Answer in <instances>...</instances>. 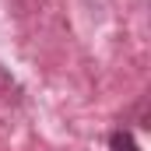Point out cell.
I'll list each match as a JSON object with an SVG mask.
<instances>
[{
	"mask_svg": "<svg viewBox=\"0 0 151 151\" xmlns=\"http://www.w3.org/2000/svg\"><path fill=\"white\" fill-rule=\"evenodd\" d=\"M11 91H18V84L7 77V70L0 67V99H11Z\"/></svg>",
	"mask_w": 151,
	"mask_h": 151,
	"instance_id": "7a4b0ae2",
	"label": "cell"
},
{
	"mask_svg": "<svg viewBox=\"0 0 151 151\" xmlns=\"http://www.w3.org/2000/svg\"><path fill=\"white\" fill-rule=\"evenodd\" d=\"M109 148L113 151H137V141H134L130 130H116L113 137H109Z\"/></svg>",
	"mask_w": 151,
	"mask_h": 151,
	"instance_id": "6da1fadb",
	"label": "cell"
}]
</instances>
